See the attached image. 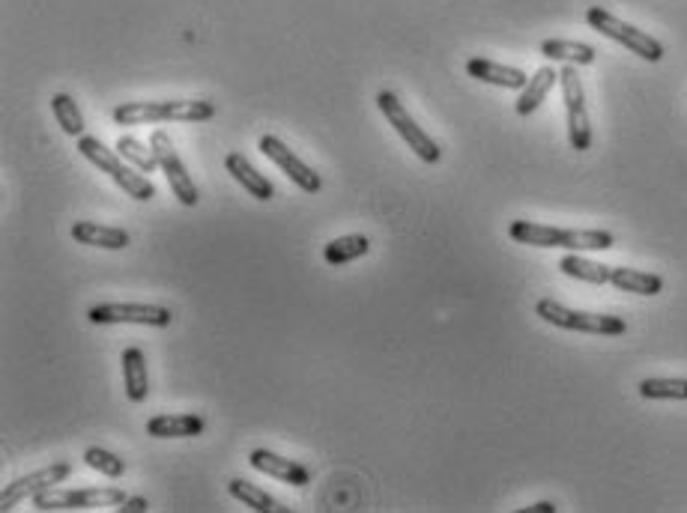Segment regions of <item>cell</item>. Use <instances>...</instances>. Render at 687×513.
Returning a JSON list of instances; mask_svg holds the SVG:
<instances>
[{"label":"cell","instance_id":"44dd1931","mask_svg":"<svg viewBox=\"0 0 687 513\" xmlns=\"http://www.w3.org/2000/svg\"><path fill=\"white\" fill-rule=\"evenodd\" d=\"M541 54L547 60H559V63H574V66H589L595 63L598 51L586 42H571V39H544L541 42Z\"/></svg>","mask_w":687,"mask_h":513},{"label":"cell","instance_id":"2e32d148","mask_svg":"<svg viewBox=\"0 0 687 513\" xmlns=\"http://www.w3.org/2000/svg\"><path fill=\"white\" fill-rule=\"evenodd\" d=\"M72 239L78 245H90V248H105V251H120L129 245V233L120 227H108V224H96V221H75L72 224Z\"/></svg>","mask_w":687,"mask_h":513},{"label":"cell","instance_id":"f1b7e54d","mask_svg":"<svg viewBox=\"0 0 687 513\" xmlns=\"http://www.w3.org/2000/svg\"><path fill=\"white\" fill-rule=\"evenodd\" d=\"M147 508H150V505H147V499H144V496H132V499H126V502H123L117 511L120 513H144Z\"/></svg>","mask_w":687,"mask_h":513},{"label":"cell","instance_id":"e0dca14e","mask_svg":"<svg viewBox=\"0 0 687 513\" xmlns=\"http://www.w3.org/2000/svg\"><path fill=\"white\" fill-rule=\"evenodd\" d=\"M123 385L126 397L132 403H144L150 394V376H147V355L141 346H129L123 352Z\"/></svg>","mask_w":687,"mask_h":513},{"label":"cell","instance_id":"30bf717a","mask_svg":"<svg viewBox=\"0 0 687 513\" xmlns=\"http://www.w3.org/2000/svg\"><path fill=\"white\" fill-rule=\"evenodd\" d=\"M87 320L96 326H117V323H138V326H153V329H168L171 326V311L162 305H135V302H108V305H93L87 311Z\"/></svg>","mask_w":687,"mask_h":513},{"label":"cell","instance_id":"7402d4cb","mask_svg":"<svg viewBox=\"0 0 687 513\" xmlns=\"http://www.w3.org/2000/svg\"><path fill=\"white\" fill-rule=\"evenodd\" d=\"M559 272H562V275H568V278L586 281V284H610V272H613V266H604V263L586 260V257H580V254L574 251V254H565V257L559 260Z\"/></svg>","mask_w":687,"mask_h":513},{"label":"cell","instance_id":"7c38bea8","mask_svg":"<svg viewBox=\"0 0 687 513\" xmlns=\"http://www.w3.org/2000/svg\"><path fill=\"white\" fill-rule=\"evenodd\" d=\"M257 150H260L269 162H275V165L287 173L302 191H308V194H317V191H320V185H323L320 173H314V168H308L299 156H293V150H287V144L278 141L275 135H263V138L257 141Z\"/></svg>","mask_w":687,"mask_h":513},{"label":"cell","instance_id":"6da1fadb","mask_svg":"<svg viewBox=\"0 0 687 513\" xmlns=\"http://www.w3.org/2000/svg\"><path fill=\"white\" fill-rule=\"evenodd\" d=\"M508 236L532 248H565V251H610L613 233L607 230H562L538 221H511Z\"/></svg>","mask_w":687,"mask_h":513},{"label":"cell","instance_id":"cb8c5ba5","mask_svg":"<svg viewBox=\"0 0 687 513\" xmlns=\"http://www.w3.org/2000/svg\"><path fill=\"white\" fill-rule=\"evenodd\" d=\"M371 251V242L368 236L362 233H353V236H341V239H332L326 248H323V260L332 263V266H344L350 260H359Z\"/></svg>","mask_w":687,"mask_h":513},{"label":"cell","instance_id":"4fadbf2b","mask_svg":"<svg viewBox=\"0 0 687 513\" xmlns=\"http://www.w3.org/2000/svg\"><path fill=\"white\" fill-rule=\"evenodd\" d=\"M248 463H251V469H257V472H263L269 478H278L281 484H290V487H308L311 484V472L302 463L278 457V454H272L266 448L251 451Z\"/></svg>","mask_w":687,"mask_h":513},{"label":"cell","instance_id":"4316f807","mask_svg":"<svg viewBox=\"0 0 687 513\" xmlns=\"http://www.w3.org/2000/svg\"><path fill=\"white\" fill-rule=\"evenodd\" d=\"M117 153L123 156V159H129L135 168L141 173H153L156 168H159V159H156V153H153V147L147 150L138 138H132V135H120V141H117Z\"/></svg>","mask_w":687,"mask_h":513},{"label":"cell","instance_id":"83f0119b","mask_svg":"<svg viewBox=\"0 0 687 513\" xmlns=\"http://www.w3.org/2000/svg\"><path fill=\"white\" fill-rule=\"evenodd\" d=\"M84 463L90 469H96L99 475H105V478H120L126 472V463L117 454L105 451V448H87L84 451Z\"/></svg>","mask_w":687,"mask_h":513},{"label":"cell","instance_id":"ffe728a7","mask_svg":"<svg viewBox=\"0 0 687 513\" xmlns=\"http://www.w3.org/2000/svg\"><path fill=\"white\" fill-rule=\"evenodd\" d=\"M610 284L619 287L622 293H637V296H658L664 290V278L655 272L643 269H628V266H613Z\"/></svg>","mask_w":687,"mask_h":513},{"label":"cell","instance_id":"277c9868","mask_svg":"<svg viewBox=\"0 0 687 513\" xmlns=\"http://www.w3.org/2000/svg\"><path fill=\"white\" fill-rule=\"evenodd\" d=\"M535 314L565 332H583V335H625L628 323L622 317H610V314H589V311H574L559 305L556 299H541L535 305Z\"/></svg>","mask_w":687,"mask_h":513},{"label":"cell","instance_id":"8992f818","mask_svg":"<svg viewBox=\"0 0 687 513\" xmlns=\"http://www.w3.org/2000/svg\"><path fill=\"white\" fill-rule=\"evenodd\" d=\"M377 108L383 111V117L392 123V129L404 138V144H407L425 165H437V162L443 159L440 144L410 117V111L401 105V99H398L395 93H389V90L377 93Z\"/></svg>","mask_w":687,"mask_h":513},{"label":"cell","instance_id":"8fae6325","mask_svg":"<svg viewBox=\"0 0 687 513\" xmlns=\"http://www.w3.org/2000/svg\"><path fill=\"white\" fill-rule=\"evenodd\" d=\"M69 475H72V466H69V463H51V466H45V469H39V472H30V475H24V478H15V481L6 484V490L0 493V511L18 508L21 502L33 499L36 493L63 484Z\"/></svg>","mask_w":687,"mask_h":513},{"label":"cell","instance_id":"3957f363","mask_svg":"<svg viewBox=\"0 0 687 513\" xmlns=\"http://www.w3.org/2000/svg\"><path fill=\"white\" fill-rule=\"evenodd\" d=\"M78 153L87 159V162H93L96 168L102 173H108L132 200H153L156 197V188H153V182L144 176V173L132 171L129 165H123L120 162V153H114V150H108L99 138H90V135H81L78 138Z\"/></svg>","mask_w":687,"mask_h":513},{"label":"cell","instance_id":"9c48e42d","mask_svg":"<svg viewBox=\"0 0 687 513\" xmlns=\"http://www.w3.org/2000/svg\"><path fill=\"white\" fill-rule=\"evenodd\" d=\"M150 147H153V153H156V159H159V171L165 173V179H168L174 197H177L183 206H198L201 191H198L195 179L186 171L183 159L177 156V150H174V144H171V135H168L165 129H156V132L150 135Z\"/></svg>","mask_w":687,"mask_h":513},{"label":"cell","instance_id":"d4e9b609","mask_svg":"<svg viewBox=\"0 0 687 513\" xmlns=\"http://www.w3.org/2000/svg\"><path fill=\"white\" fill-rule=\"evenodd\" d=\"M51 114L57 120V126L69 135V138H81L84 135V117L75 105V99L69 93H57L51 96Z\"/></svg>","mask_w":687,"mask_h":513},{"label":"cell","instance_id":"d6986e66","mask_svg":"<svg viewBox=\"0 0 687 513\" xmlns=\"http://www.w3.org/2000/svg\"><path fill=\"white\" fill-rule=\"evenodd\" d=\"M556 81H559V72L553 69V66H544V69H538L532 78H529V84L520 90V99H517V114L520 117H529V114H535L538 108H541V102L547 99V93L556 87Z\"/></svg>","mask_w":687,"mask_h":513},{"label":"cell","instance_id":"484cf974","mask_svg":"<svg viewBox=\"0 0 687 513\" xmlns=\"http://www.w3.org/2000/svg\"><path fill=\"white\" fill-rule=\"evenodd\" d=\"M640 394L646 400H687V379H670V376L643 379Z\"/></svg>","mask_w":687,"mask_h":513},{"label":"cell","instance_id":"ac0fdd59","mask_svg":"<svg viewBox=\"0 0 687 513\" xmlns=\"http://www.w3.org/2000/svg\"><path fill=\"white\" fill-rule=\"evenodd\" d=\"M225 168H228V173L251 194V197H257V200H272L275 197V188H272V182L263 176V173L257 171L242 153H228V159H225Z\"/></svg>","mask_w":687,"mask_h":513},{"label":"cell","instance_id":"ba28073f","mask_svg":"<svg viewBox=\"0 0 687 513\" xmlns=\"http://www.w3.org/2000/svg\"><path fill=\"white\" fill-rule=\"evenodd\" d=\"M36 511H84V508H120L126 502L117 487H87V490H42L33 499Z\"/></svg>","mask_w":687,"mask_h":513},{"label":"cell","instance_id":"f546056e","mask_svg":"<svg viewBox=\"0 0 687 513\" xmlns=\"http://www.w3.org/2000/svg\"><path fill=\"white\" fill-rule=\"evenodd\" d=\"M523 511H532V513H553V511H556V505H553V502H538V505H532V508H523Z\"/></svg>","mask_w":687,"mask_h":513},{"label":"cell","instance_id":"7a4b0ae2","mask_svg":"<svg viewBox=\"0 0 687 513\" xmlns=\"http://www.w3.org/2000/svg\"><path fill=\"white\" fill-rule=\"evenodd\" d=\"M216 117V102L207 99H177V102H123L114 108L117 126H144V123H204Z\"/></svg>","mask_w":687,"mask_h":513},{"label":"cell","instance_id":"5bb4252c","mask_svg":"<svg viewBox=\"0 0 687 513\" xmlns=\"http://www.w3.org/2000/svg\"><path fill=\"white\" fill-rule=\"evenodd\" d=\"M466 75L475 78V81L493 84V87H505V90H523L529 84L526 72H520L514 66H502V63L487 60V57H469L466 60Z\"/></svg>","mask_w":687,"mask_h":513},{"label":"cell","instance_id":"52a82bcc","mask_svg":"<svg viewBox=\"0 0 687 513\" xmlns=\"http://www.w3.org/2000/svg\"><path fill=\"white\" fill-rule=\"evenodd\" d=\"M559 84H562V99H565V114H568V141L577 153H586L592 147V126H589L583 81L574 63H565L559 69Z\"/></svg>","mask_w":687,"mask_h":513},{"label":"cell","instance_id":"5b68a950","mask_svg":"<svg viewBox=\"0 0 687 513\" xmlns=\"http://www.w3.org/2000/svg\"><path fill=\"white\" fill-rule=\"evenodd\" d=\"M586 21L592 24V30H598V33L610 36L613 42L625 45L631 54H637V57H643V60H649V63L664 60V45H661L655 36H649V33L637 30L634 24L616 18L610 9H604V6H589Z\"/></svg>","mask_w":687,"mask_h":513},{"label":"cell","instance_id":"9a60e30c","mask_svg":"<svg viewBox=\"0 0 687 513\" xmlns=\"http://www.w3.org/2000/svg\"><path fill=\"white\" fill-rule=\"evenodd\" d=\"M204 418L192 415V412H165V415H156L147 421V436L153 439H192V436H201L204 433Z\"/></svg>","mask_w":687,"mask_h":513},{"label":"cell","instance_id":"603a6c76","mask_svg":"<svg viewBox=\"0 0 687 513\" xmlns=\"http://www.w3.org/2000/svg\"><path fill=\"white\" fill-rule=\"evenodd\" d=\"M228 490L236 502H242V505H245V508H251V511L287 513V508H284L278 499H272L266 490H260V487H254V484L242 481V478H233V481L228 484Z\"/></svg>","mask_w":687,"mask_h":513}]
</instances>
